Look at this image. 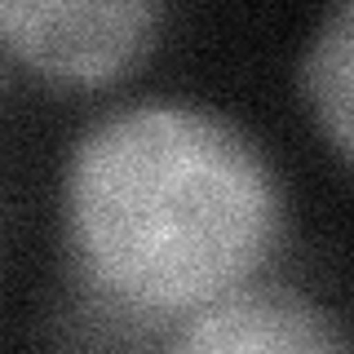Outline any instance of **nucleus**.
<instances>
[{"mask_svg":"<svg viewBox=\"0 0 354 354\" xmlns=\"http://www.w3.org/2000/svg\"><path fill=\"white\" fill-rule=\"evenodd\" d=\"M66 252L106 324L155 341L261 274L283 239V195L248 138L182 102L111 111L66 164Z\"/></svg>","mask_w":354,"mask_h":354,"instance_id":"nucleus-1","label":"nucleus"},{"mask_svg":"<svg viewBox=\"0 0 354 354\" xmlns=\"http://www.w3.org/2000/svg\"><path fill=\"white\" fill-rule=\"evenodd\" d=\"M301 88L315 111L319 129L328 133L341 164L350 160V115H354V0H337L328 22L319 27L315 44L301 66Z\"/></svg>","mask_w":354,"mask_h":354,"instance_id":"nucleus-4","label":"nucleus"},{"mask_svg":"<svg viewBox=\"0 0 354 354\" xmlns=\"http://www.w3.org/2000/svg\"><path fill=\"white\" fill-rule=\"evenodd\" d=\"M164 350L182 354H346L350 337L319 301L283 283H239L204 301L160 337Z\"/></svg>","mask_w":354,"mask_h":354,"instance_id":"nucleus-3","label":"nucleus"},{"mask_svg":"<svg viewBox=\"0 0 354 354\" xmlns=\"http://www.w3.org/2000/svg\"><path fill=\"white\" fill-rule=\"evenodd\" d=\"M164 0H0V49L53 84H115L151 53Z\"/></svg>","mask_w":354,"mask_h":354,"instance_id":"nucleus-2","label":"nucleus"}]
</instances>
